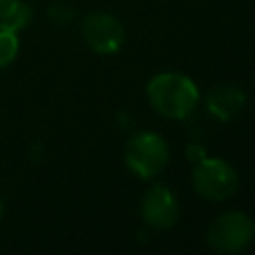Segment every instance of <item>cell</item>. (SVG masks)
<instances>
[{"mask_svg":"<svg viewBox=\"0 0 255 255\" xmlns=\"http://www.w3.org/2000/svg\"><path fill=\"white\" fill-rule=\"evenodd\" d=\"M32 10L28 4L20 0H0V22L10 26L12 30H22L30 24Z\"/></svg>","mask_w":255,"mask_h":255,"instance_id":"ba28073f","label":"cell"},{"mask_svg":"<svg viewBox=\"0 0 255 255\" xmlns=\"http://www.w3.org/2000/svg\"><path fill=\"white\" fill-rule=\"evenodd\" d=\"M253 235L255 223L245 213L227 211L211 223L207 231V243L219 253H237L253 241Z\"/></svg>","mask_w":255,"mask_h":255,"instance_id":"277c9868","label":"cell"},{"mask_svg":"<svg viewBox=\"0 0 255 255\" xmlns=\"http://www.w3.org/2000/svg\"><path fill=\"white\" fill-rule=\"evenodd\" d=\"M141 217L149 227L155 229H169L177 221L179 217L177 199L167 185L155 183L147 189L141 201Z\"/></svg>","mask_w":255,"mask_h":255,"instance_id":"8992f818","label":"cell"},{"mask_svg":"<svg viewBox=\"0 0 255 255\" xmlns=\"http://www.w3.org/2000/svg\"><path fill=\"white\" fill-rule=\"evenodd\" d=\"M169 147L165 139L153 131H139L126 145V165L137 177H153L167 165Z\"/></svg>","mask_w":255,"mask_h":255,"instance_id":"7a4b0ae2","label":"cell"},{"mask_svg":"<svg viewBox=\"0 0 255 255\" xmlns=\"http://www.w3.org/2000/svg\"><path fill=\"white\" fill-rule=\"evenodd\" d=\"M50 18L56 20V22H70V20L74 18V10H72L68 4L58 2V4H54V6L50 8Z\"/></svg>","mask_w":255,"mask_h":255,"instance_id":"30bf717a","label":"cell"},{"mask_svg":"<svg viewBox=\"0 0 255 255\" xmlns=\"http://www.w3.org/2000/svg\"><path fill=\"white\" fill-rule=\"evenodd\" d=\"M18 32L0 22V68H6L18 56Z\"/></svg>","mask_w":255,"mask_h":255,"instance_id":"9c48e42d","label":"cell"},{"mask_svg":"<svg viewBox=\"0 0 255 255\" xmlns=\"http://www.w3.org/2000/svg\"><path fill=\"white\" fill-rule=\"evenodd\" d=\"M0 219H2V199H0Z\"/></svg>","mask_w":255,"mask_h":255,"instance_id":"8fae6325","label":"cell"},{"mask_svg":"<svg viewBox=\"0 0 255 255\" xmlns=\"http://www.w3.org/2000/svg\"><path fill=\"white\" fill-rule=\"evenodd\" d=\"M82 34L88 46L98 54H116L126 42L122 22L108 12L88 14L82 22Z\"/></svg>","mask_w":255,"mask_h":255,"instance_id":"5b68a950","label":"cell"},{"mask_svg":"<svg viewBox=\"0 0 255 255\" xmlns=\"http://www.w3.org/2000/svg\"><path fill=\"white\" fill-rule=\"evenodd\" d=\"M147 98L157 114L171 120H183L195 110L199 102V90L185 74L161 72L149 80Z\"/></svg>","mask_w":255,"mask_h":255,"instance_id":"6da1fadb","label":"cell"},{"mask_svg":"<svg viewBox=\"0 0 255 255\" xmlns=\"http://www.w3.org/2000/svg\"><path fill=\"white\" fill-rule=\"evenodd\" d=\"M205 106H207V110L213 118H217L221 122H227L243 110L245 92L239 90L237 86H229V84L213 86L205 96Z\"/></svg>","mask_w":255,"mask_h":255,"instance_id":"52a82bcc","label":"cell"},{"mask_svg":"<svg viewBox=\"0 0 255 255\" xmlns=\"http://www.w3.org/2000/svg\"><path fill=\"white\" fill-rule=\"evenodd\" d=\"M235 169L219 157H201L193 167V187L209 201H223L231 197L237 189Z\"/></svg>","mask_w":255,"mask_h":255,"instance_id":"3957f363","label":"cell"}]
</instances>
